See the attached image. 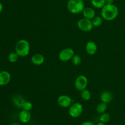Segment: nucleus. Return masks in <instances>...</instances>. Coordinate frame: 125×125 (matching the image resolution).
<instances>
[{
    "instance_id": "obj_14",
    "label": "nucleus",
    "mask_w": 125,
    "mask_h": 125,
    "mask_svg": "<svg viewBox=\"0 0 125 125\" xmlns=\"http://www.w3.org/2000/svg\"><path fill=\"white\" fill-rule=\"evenodd\" d=\"M113 99V95L109 91H104L100 95V100L103 102L109 104Z\"/></svg>"
},
{
    "instance_id": "obj_24",
    "label": "nucleus",
    "mask_w": 125,
    "mask_h": 125,
    "mask_svg": "<svg viewBox=\"0 0 125 125\" xmlns=\"http://www.w3.org/2000/svg\"><path fill=\"white\" fill-rule=\"evenodd\" d=\"M81 125H95L94 123H93L91 121H85L84 122L82 123Z\"/></svg>"
},
{
    "instance_id": "obj_15",
    "label": "nucleus",
    "mask_w": 125,
    "mask_h": 125,
    "mask_svg": "<svg viewBox=\"0 0 125 125\" xmlns=\"http://www.w3.org/2000/svg\"><path fill=\"white\" fill-rule=\"evenodd\" d=\"M24 100H25V99L23 97L21 96L20 95H17L13 99V101L15 105L18 108H21L22 104Z\"/></svg>"
},
{
    "instance_id": "obj_26",
    "label": "nucleus",
    "mask_w": 125,
    "mask_h": 125,
    "mask_svg": "<svg viewBox=\"0 0 125 125\" xmlns=\"http://www.w3.org/2000/svg\"><path fill=\"white\" fill-rule=\"evenodd\" d=\"M2 9H3V6H2V3H1V2H0V13H1V12H2Z\"/></svg>"
},
{
    "instance_id": "obj_25",
    "label": "nucleus",
    "mask_w": 125,
    "mask_h": 125,
    "mask_svg": "<svg viewBox=\"0 0 125 125\" xmlns=\"http://www.w3.org/2000/svg\"><path fill=\"white\" fill-rule=\"evenodd\" d=\"M106 4H114V0H104Z\"/></svg>"
},
{
    "instance_id": "obj_17",
    "label": "nucleus",
    "mask_w": 125,
    "mask_h": 125,
    "mask_svg": "<svg viewBox=\"0 0 125 125\" xmlns=\"http://www.w3.org/2000/svg\"><path fill=\"white\" fill-rule=\"evenodd\" d=\"M80 96L81 98L83 100L87 101V100H89L91 99L92 94L89 89H85L81 91Z\"/></svg>"
},
{
    "instance_id": "obj_20",
    "label": "nucleus",
    "mask_w": 125,
    "mask_h": 125,
    "mask_svg": "<svg viewBox=\"0 0 125 125\" xmlns=\"http://www.w3.org/2000/svg\"><path fill=\"white\" fill-rule=\"evenodd\" d=\"M19 57L20 56H18V55L15 51V52H11L8 55V61L11 63H15V62L18 61Z\"/></svg>"
},
{
    "instance_id": "obj_6",
    "label": "nucleus",
    "mask_w": 125,
    "mask_h": 125,
    "mask_svg": "<svg viewBox=\"0 0 125 125\" xmlns=\"http://www.w3.org/2000/svg\"><path fill=\"white\" fill-rule=\"evenodd\" d=\"M74 55V51L72 48H65L63 49L59 53L58 58L60 61L62 62H66L72 60Z\"/></svg>"
},
{
    "instance_id": "obj_18",
    "label": "nucleus",
    "mask_w": 125,
    "mask_h": 125,
    "mask_svg": "<svg viewBox=\"0 0 125 125\" xmlns=\"http://www.w3.org/2000/svg\"><path fill=\"white\" fill-rule=\"evenodd\" d=\"M107 104H106V103L103 102H100V104H98L97 107H96V112L100 114H102L106 112L107 108Z\"/></svg>"
},
{
    "instance_id": "obj_5",
    "label": "nucleus",
    "mask_w": 125,
    "mask_h": 125,
    "mask_svg": "<svg viewBox=\"0 0 125 125\" xmlns=\"http://www.w3.org/2000/svg\"><path fill=\"white\" fill-rule=\"evenodd\" d=\"M78 28L83 32H89L92 30L94 28V25L91 20L87 18H81L77 23Z\"/></svg>"
},
{
    "instance_id": "obj_22",
    "label": "nucleus",
    "mask_w": 125,
    "mask_h": 125,
    "mask_svg": "<svg viewBox=\"0 0 125 125\" xmlns=\"http://www.w3.org/2000/svg\"><path fill=\"white\" fill-rule=\"evenodd\" d=\"M100 121L103 123H107L111 120V115L107 113H104L101 114L100 116Z\"/></svg>"
},
{
    "instance_id": "obj_2",
    "label": "nucleus",
    "mask_w": 125,
    "mask_h": 125,
    "mask_svg": "<svg viewBox=\"0 0 125 125\" xmlns=\"http://www.w3.org/2000/svg\"><path fill=\"white\" fill-rule=\"evenodd\" d=\"M30 44L25 39H20L18 40L15 47V52L20 57H25L28 56L30 51Z\"/></svg>"
},
{
    "instance_id": "obj_11",
    "label": "nucleus",
    "mask_w": 125,
    "mask_h": 125,
    "mask_svg": "<svg viewBox=\"0 0 125 125\" xmlns=\"http://www.w3.org/2000/svg\"><path fill=\"white\" fill-rule=\"evenodd\" d=\"M19 120L22 123H28L31 121V113L29 111H26V110H22L19 113Z\"/></svg>"
},
{
    "instance_id": "obj_3",
    "label": "nucleus",
    "mask_w": 125,
    "mask_h": 125,
    "mask_svg": "<svg viewBox=\"0 0 125 125\" xmlns=\"http://www.w3.org/2000/svg\"><path fill=\"white\" fill-rule=\"evenodd\" d=\"M67 7L70 13L78 14L83 12L85 8V4L83 0H68Z\"/></svg>"
},
{
    "instance_id": "obj_1",
    "label": "nucleus",
    "mask_w": 125,
    "mask_h": 125,
    "mask_svg": "<svg viewBox=\"0 0 125 125\" xmlns=\"http://www.w3.org/2000/svg\"><path fill=\"white\" fill-rule=\"evenodd\" d=\"M118 13H119L118 8L114 4H106L101 9V17L105 20H114L118 17Z\"/></svg>"
},
{
    "instance_id": "obj_7",
    "label": "nucleus",
    "mask_w": 125,
    "mask_h": 125,
    "mask_svg": "<svg viewBox=\"0 0 125 125\" xmlns=\"http://www.w3.org/2000/svg\"><path fill=\"white\" fill-rule=\"evenodd\" d=\"M88 85V79L86 76L80 75L78 76L74 81V87L77 90L81 91L86 89Z\"/></svg>"
},
{
    "instance_id": "obj_19",
    "label": "nucleus",
    "mask_w": 125,
    "mask_h": 125,
    "mask_svg": "<svg viewBox=\"0 0 125 125\" xmlns=\"http://www.w3.org/2000/svg\"><path fill=\"white\" fill-rule=\"evenodd\" d=\"M103 21V18L100 16H95L92 20V24L95 27H99L102 25Z\"/></svg>"
},
{
    "instance_id": "obj_21",
    "label": "nucleus",
    "mask_w": 125,
    "mask_h": 125,
    "mask_svg": "<svg viewBox=\"0 0 125 125\" xmlns=\"http://www.w3.org/2000/svg\"><path fill=\"white\" fill-rule=\"evenodd\" d=\"M21 108L23 109V110L30 112L33 108V104L31 101L25 100L22 104Z\"/></svg>"
},
{
    "instance_id": "obj_8",
    "label": "nucleus",
    "mask_w": 125,
    "mask_h": 125,
    "mask_svg": "<svg viewBox=\"0 0 125 125\" xmlns=\"http://www.w3.org/2000/svg\"><path fill=\"white\" fill-rule=\"evenodd\" d=\"M57 104L60 107L63 108H68L72 104V99L68 95H61L57 98Z\"/></svg>"
},
{
    "instance_id": "obj_12",
    "label": "nucleus",
    "mask_w": 125,
    "mask_h": 125,
    "mask_svg": "<svg viewBox=\"0 0 125 125\" xmlns=\"http://www.w3.org/2000/svg\"><path fill=\"white\" fill-rule=\"evenodd\" d=\"M31 62L36 66H40L45 62V57L41 53H35L33 55L31 59Z\"/></svg>"
},
{
    "instance_id": "obj_28",
    "label": "nucleus",
    "mask_w": 125,
    "mask_h": 125,
    "mask_svg": "<svg viewBox=\"0 0 125 125\" xmlns=\"http://www.w3.org/2000/svg\"><path fill=\"white\" fill-rule=\"evenodd\" d=\"M21 125L19 123H11L10 125Z\"/></svg>"
},
{
    "instance_id": "obj_10",
    "label": "nucleus",
    "mask_w": 125,
    "mask_h": 125,
    "mask_svg": "<svg viewBox=\"0 0 125 125\" xmlns=\"http://www.w3.org/2000/svg\"><path fill=\"white\" fill-rule=\"evenodd\" d=\"M85 51L89 55H94L97 52L98 46L97 44L94 41H89L85 45Z\"/></svg>"
},
{
    "instance_id": "obj_29",
    "label": "nucleus",
    "mask_w": 125,
    "mask_h": 125,
    "mask_svg": "<svg viewBox=\"0 0 125 125\" xmlns=\"http://www.w3.org/2000/svg\"><path fill=\"white\" fill-rule=\"evenodd\" d=\"M0 66H1V63H0Z\"/></svg>"
},
{
    "instance_id": "obj_27",
    "label": "nucleus",
    "mask_w": 125,
    "mask_h": 125,
    "mask_svg": "<svg viewBox=\"0 0 125 125\" xmlns=\"http://www.w3.org/2000/svg\"><path fill=\"white\" fill-rule=\"evenodd\" d=\"M106 125V123H101V122H99V123H98L97 124H96V125Z\"/></svg>"
},
{
    "instance_id": "obj_4",
    "label": "nucleus",
    "mask_w": 125,
    "mask_h": 125,
    "mask_svg": "<svg viewBox=\"0 0 125 125\" xmlns=\"http://www.w3.org/2000/svg\"><path fill=\"white\" fill-rule=\"evenodd\" d=\"M83 112V106L81 103L74 102L68 107V114L73 118H78Z\"/></svg>"
},
{
    "instance_id": "obj_13",
    "label": "nucleus",
    "mask_w": 125,
    "mask_h": 125,
    "mask_svg": "<svg viewBox=\"0 0 125 125\" xmlns=\"http://www.w3.org/2000/svg\"><path fill=\"white\" fill-rule=\"evenodd\" d=\"M82 13H83L84 18H87L91 20L96 16L95 10L92 7H85Z\"/></svg>"
},
{
    "instance_id": "obj_30",
    "label": "nucleus",
    "mask_w": 125,
    "mask_h": 125,
    "mask_svg": "<svg viewBox=\"0 0 125 125\" xmlns=\"http://www.w3.org/2000/svg\"></svg>"
},
{
    "instance_id": "obj_9",
    "label": "nucleus",
    "mask_w": 125,
    "mask_h": 125,
    "mask_svg": "<svg viewBox=\"0 0 125 125\" xmlns=\"http://www.w3.org/2000/svg\"><path fill=\"white\" fill-rule=\"evenodd\" d=\"M11 75L8 71H2L0 72V86H5L10 82Z\"/></svg>"
},
{
    "instance_id": "obj_16",
    "label": "nucleus",
    "mask_w": 125,
    "mask_h": 125,
    "mask_svg": "<svg viewBox=\"0 0 125 125\" xmlns=\"http://www.w3.org/2000/svg\"><path fill=\"white\" fill-rule=\"evenodd\" d=\"M91 4L96 9H102L106 5L104 0H92Z\"/></svg>"
},
{
    "instance_id": "obj_23",
    "label": "nucleus",
    "mask_w": 125,
    "mask_h": 125,
    "mask_svg": "<svg viewBox=\"0 0 125 125\" xmlns=\"http://www.w3.org/2000/svg\"><path fill=\"white\" fill-rule=\"evenodd\" d=\"M72 62L74 66H78L82 62V58L79 55H74L72 59Z\"/></svg>"
}]
</instances>
